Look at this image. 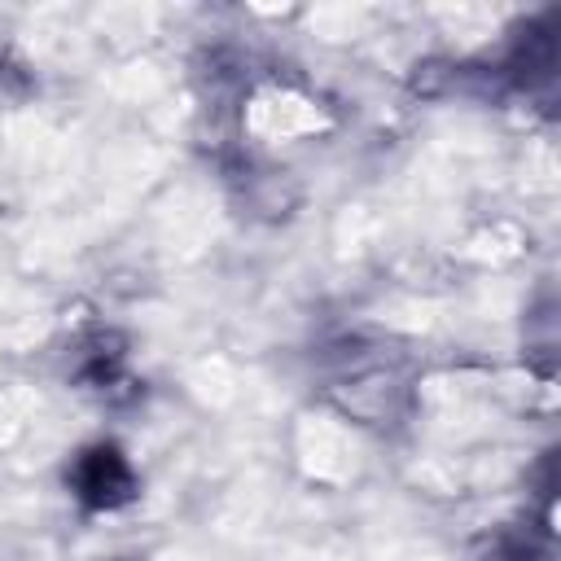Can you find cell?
Listing matches in <instances>:
<instances>
[{
  "mask_svg": "<svg viewBox=\"0 0 561 561\" xmlns=\"http://www.w3.org/2000/svg\"><path fill=\"white\" fill-rule=\"evenodd\" d=\"M324 390H329V399L346 416H359L368 425H386V421L399 416L403 394H408V381H403V373L386 355H355V359H346L329 377Z\"/></svg>",
  "mask_w": 561,
  "mask_h": 561,
  "instance_id": "6da1fadb",
  "label": "cell"
},
{
  "mask_svg": "<svg viewBox=\"0 0 561 561\" xmlns=\"http://www.w3.org/2000/svg\"><path fill=\"white\" fill-rule=\"evenodd\" d=\"M70 491L83 508H123L136 495V473L114 443H92L70 465Z\"/></svg>",
  "mask_w": 561,
  "mask_h": 561,
  "instance_id": "7a4b0ae2",
  "label": "cell"
},
{
  "mask_svg": "<svg viewBox=\"0 0 561 561\" xmlns=\"http://www.w3.org/2000/svg\"><path fill=\"white\" fill-rule=\"evenodd\" d=\"M504 70L513 75L517 88H535V83L552 79V70H557V44H552V35L543 26L522 31V39H517V48H513V57H508Z\"/></svg>",
  "mask_w": 561,
  "mask_h": 561,
  "instance_id": "3957f363",
  "label": "cell"
},
{
  "mask_svg": "<svg viewBox=\"0 0 561 561\" xmlns=\"http://www.w3.org/2000/svg\"><path fill=\"white\" fill-rule=\"evenodd\" d=\"M79 377L88 386H101L110 390L118 377H123V342L114 333H92L79 351Z\"/></svg>",
  "mask_w": 561,
  "mask_h": 561,
  "instance_id": "277c9868",
  "label": "cell"
},
{
  "mask_svg": "<svg viewBox=\"0 0 561 561\" xmlns=\"http://www.w3.org/2000/svg\"><path fill=\"white\" fill-rule=\"evenodd\" d=\"M473 561H552V552H548V539H539L530 530H504Z\"/></svg>",
  "mask_w": 561,
  "mask_h": 561,
  "instance_id": "5b68a950",
  "label": "cell"
}]
</instances>
